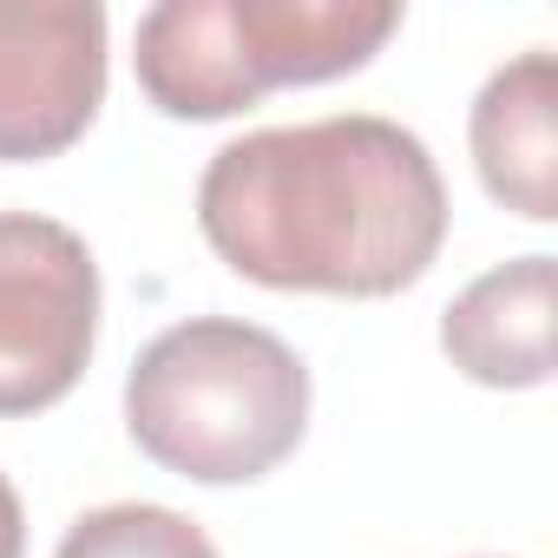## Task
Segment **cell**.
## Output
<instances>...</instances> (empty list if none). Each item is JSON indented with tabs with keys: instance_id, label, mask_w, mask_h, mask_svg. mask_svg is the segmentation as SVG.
I'll list each match as a JSON object with an SVG mask.
<instances>
[{
	"instance_id": "1",
	"label": "cell",
	"mask_w": 558,
	"mask_h": 558,
	"mask_svg": "<svg viewBox=\"0 0 558 558\" xmlns=\"http://www.w3.org/2000/svg\"><path fill=\"white\" fill-rule=\"evenodd\" d=\"M197 223L263 290L395 296L440 256L447 184L408 125L336 112L223 145L197 178Z\"/></svg>"
},
{
	"instance_id": "2",
	"label": "cell",
	"mask_w": 558,
	"mask_h": 558,
	"mask_svg": "<svg viewBox=\"0 0 558 558\" xmlns=\"http://www.w3.org/2000/svg\"><path fill=\"white\" fill-rule=\"evenodd\" d=\"M125 427L165 473L243 486L296 453L310 427V368L256 323L191 316L138 349L125 375Z\"/></svg>"
},
{
	"instance_id": "3",
	"label": "cell",
	"mask_w": 558,
	"mask_h": 558,
	"mask_svg": "<svg viewBox=\"0 0 558 558\" xmlns=\"http://www.w3.org/2000/svg\"><path fill=\"white\" fill-rule=\"evenodd\" d=\"M401 27L395 0H158L138 14V86L171 119H230L276 86L368 66Z\"/></svg>"
},
{
	"instance_id": "4",
	"label": "cell",
	"mask_w": 558,
	"mask_h": 558,
	"mask_svg": "<svg viewBox=\"0 0 558 558\" xmlns=\"http://www.w3.org/2000/svg\"><path fill=\"white\" fill-rule=\"evenodd\" d=\"M99 336V263L80 230L0 210V421L73 395Z\"/></svg>"
},
{
	"instance_id": "5",
	"label": "cell",
	"mask_w": 558,
	"mask_h": 558,
	"mask_svg": "<svg viewBox=\"0 0 558 558\" xmlns=\"http://www.w3.org/2000/svg\"><path fill=\"white\" fill-rule=\"evenodd\" d=\"M106 99V8H0V158L66 151Z\"/></svg>"
},
{
	"instance_id": "6",
	"label": "cell",
	"mask_w": 558,
	"mask_h": 558,
	"mask_svg": "<svg viewBox=\"0 0 558 558\" xmlns=\"http://www.w3.org/2000/svg\"><path fill=\"white\" fill-rule=\"evenodd\" d=\"M473 165L486 191L532 217H558V60L545 47L499 66L473 99Z\"/></svg>"
},
{
	"instance_id": "7",
	"label": "cell",
	"mask_w": 558,
	"mask_h": 558,
	"mask_svg": "<svg viewBox=\"0 0 558 558\" xmlns=\"http://www.w3.org/2000/svg\"><path fill=\"white\" fill-rule=\"evenodd\" d=\"M551 296H558L551 256L499 263L447 303L440 349L453 355L460 375L486 388H538L551 381Z\"/></svg>"
},
{
	"instance_id": "8",
	"label": "cell",
	"mask_w": 558,
	"mask_h": 558,
	"mask_svg": "<svg viewBox=\"0 0 558 558\" xmlns=\"http://www.w3.org/2000/svg\"><path fill=\"white\" fill-rule=\"evenodd\" d=\"M53 558H217V545L204 538L197 519H184L171 506L119 499V506L80 512Z\"/></svg>"
},
{
	"instance_id": "9",
	"label": "cell",
	"mask_w": 558,
	"mask_h": 558,
	"mask_svg": "<svg viewBox=\"0 0 558 558\" xmlns=\"http://www.w3.org/2000/svg\"><path fill=\"white\" fill-rule=\"evenodd\" d=\"M0 558H27V512L8 473H0Z\"/></svg>"
}]
</instances>
